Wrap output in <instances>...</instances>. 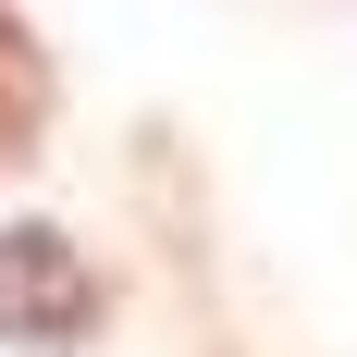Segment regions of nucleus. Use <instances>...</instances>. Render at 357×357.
Here are the masks:
<instances>
[{
	"mask_svg": "<svg viewBox=\"0 0 357 357\" xmlns=\"http://www.w3.org/2000/svg\"><path fill=\"white\" fill-rule=\"evenodd\" d=\"M99 321H111V296H99V271L74 259V234L13 222V234H0V345L62 357V345H86Z\"/></svg>",
	"mask_w": 357,
	"mask_h": 357,
	"instance_id": "1",
	"label": "nucleus"
},
{
	"mask_svg": "<svg viewBox=\"0 0 357 357\" xmlns=\"http://www.w3.org/2000/svg\"><path fill=\"white\" fill-rule=\"evenodd\" d=\"M50 123V50L25 37V13L0 0V160H25V136Z\"/></svg>",
	"mask_w": 357,
	"mask_h": 357,
	"instance_id": "2",
	"label": "nucleus"
}]
</instances>
